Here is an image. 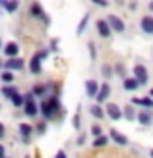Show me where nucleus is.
Wrapping results in <instances>:
<instances>
[{
	"instance_id": "1",
	"label": "nucleus",
	"mask_w": 153,
	"mask_h": 158,
	"mask_svg": "<svg viewBox=\"0 0 153 158\" xmlns=\"http://www.w3.org/2000/svg\"><path fill=\"white\" fill-rule=\"evenodd\" d=\"M60 112V102H58V97H51V98H45L41 102V116L45 120H52V118Z\"/></svg>"
},
{
	"instance_id": "2",
	"label": "nucleus",
	"mask_w": 153,
	"mask_h": 158,
	"mask_svg": "<svg viewBox=\"0 0 153 158\" xmlns=\"http://www.w3.org/2000/svg\"><path fill=\"white\" fill-rule=\"evenodd\" d=\"M107 21L110 23V27H112V31H115V33H124V31H126V23H124V19H120L118 15L109 14V15H107Z\"/></svg>"
},
{
	"instance_id": "3",
	"label": "nucleus",
	"mask_w": 153,
	"mask_h": 158,
	"mask_svg": "<svg viewBox=\"0 0 153 158\" xmlns=\"http://www.w3.org/2000/svg\"><path fill=\"white\" fill-rule=\"evenodd\" d=\"M23 66H25V62H23L20 56H14V58H6V62L2 64V69H12V72H20Z\"/></svg>"
},
{
	"instance_id": "4",
	"label": "nucleus",
	"mask_w": 153,
	"mask_h": 158,
	"mask_svg": "<svg viewBox=\"0 0 153 158\" xmlns=\"http://www.w3.org/2000/svg\"><path fill=\"white\" fill-rule=\"evenodd\" d=\"M107 116L110 118V120H120V118H122L124 116V110L122 108H120L118 104H115V102H109V104H107Z\"/></svg>"
},
{
	"instance_id": "5",
	"label": "nucleus",
	"mask_w": 153,
	"mask_h": 158,
	"mask_svg": "<svg viewBox=\"0 0 153 158\" xmlns=\"http://www.w3.org/2000/svg\"><path fill=\"white\" fill-rule=\"evenodd\" d=\"M138 122L143 125V127H149V125L153 123V112H151V108L140 110V112H138Z\"/></svg>"
},
{
	"instance_id": "6",
	"label": "nucleus",
	"mask_w": 153,
	"mask_h": 158,
	"mask_svg": "<svg viewBox=\"0 0 153 158\" xmlns=\"http://www.w3.org/2000/svg\"><path fill=\"white\" fill-rule=\"evenodd\" d=\"M29 14L33 15V18H39V19L43 21V23H47V25H49V23H51V18H49V15H47V14H43L41 6H39L37 2H35V4H31V8H29Z\"/></svg>"
},
{
	"instance_id": "7",
	"label": "nucleus",
	"mask_w": 153,
	"mask_h": 158,
	"mask_svg": "<svg viewBox=\"0 0 153 158\" xmlns=\"http://www.w3.org/2000/svg\"><path fill=\"white\" fill-rule=\"evenodd\" d=\"M97 33H99L103 39H109V37H110V33H112V27H110V23L107 21V18L97 21Z\"/></svg>"
},
{
	"instance_id": "8",
	"label": "nucleus",
	"mask_w": 153,
	"mask_h": 158,
	"mask_svg": "<svg viewBox=\"0 0 153 158\" xmlns=\"http://www.w3.org/2000/svg\"><path fill=\"white\" fill-rule=\"evenodd\" d=\"M134 77L138 79V81H140L142 85H146V83H147V79H149V73H147L146 66H142V64L134 66Z\"/></svg>"
},
{
	"instance_id": "9",
	"label": "nucleus",
	"mask_w": 153,
	"mask_h": 158,
	"mask_svg": "<svg viewBox=\"0 0 153 158\" xmlns=\"http://www.w3.org/2000/svg\"><path fill=\"white\" fill-rule=\"evenodd\" d=\"M45 58L41 56V52H37V54H33V58H31V62H29V69H31V73L33 75H39L41 73V62H43Z\"/></svg>"
},
{
	"instance_id": "10",
	"label": "nucleus",
	"mask_w": 153,
	"mask_h": 158,
	"mask_svg": "<svg viewBox=\"0 0 153 158\" xmlns=\"http://www.w3.org/2000/svg\"><path fill=\"white\" fill-rule=\"evenodd\" d=\"M99 89H101V85L95 81V79H87V81H85V94H87L89 98H95V97H97Z\"/></svg>"
},
{
	"instance_id": "11",
	"label": "nucleus",
	"mask_w": 153,
	"mask_h": 158,
	"mask_svg": "<svg viewBox=\"0 0 153 158\" xmlns=\"http://www.w3.org/2000/svg\"><path fill=\"white\" fill-rule=\"evenodd\" d=\"M4 56L6 58H14V56H18L20 54V44L16 43V41H10V43H6L4 44Z\"/></svg>"
},
{
	"instance_id": "12",
	"label": "nucleus",
	"mask_w": 153,
	"mask_h": 158,
	"mask_svg": "<svg viewBox=\"0 0 153 158\" xmlns=\"http://www.w3.org/2000/svg\"><path fill=\"white\" fill-rule=\"evenodd\" d=\"M39 112H41V106H37V104H35V98L25 102V106H23V114H25V116H29V118H35Z\"/></svg>"
},
{
	"instance_id": "13",
	"label": "nucleus",
	"mask_w": 153,
	"mask_h": 158,
	"mask_svg": "<svg viewBox=\"0 0 153 158\" xmlns=\"http://www.w3.org/2000/svg\"><path fill=\"white\" fill-rule=\"evenodd\" d=\"M18 131H20V137H21V141H23V145H27L31 133H33V127H31L29 123H20V125H18Z\"/></svg>"
},
{
	"instance_id": "14",
	"label": "nucleus",
	"mask_w": 153,
	"mask_h": 158,
	"mask_svg": "<svg viewBox=\"0 0 153 158\" xmlns=\"http://www.w3.org/2000/svg\"><path fill=\"white\" fill-rule=\"evenodd\" d=\"M140 27L146 35H153V15H143L140 19Z\"/></svg>"
},
{
	"instance_id": "15",
	"label": "nucleus",
	"mask_w": 153,
	"mask_h": 158,
	"mask_svg": "<svg viewBox=\"0 0 153 158\" xmlns=\"http://www.w3.org/2000/svg\"><path fill=\"white\" fill-rule=\"evenodd\" d=\"M109 135H110V139H112V143H116V145H120V147H126V145H128V137L122 135L120 131L110 129V131H109Z\"/></svg>"
},
{
	"instance_id": "16",
	"label": "nucleus",
	"mask_w": 153,
	"mask_h": 158,
	"mask_svg": "<svg viewBox=\"0 0 153 158\" xmlns=\"http://www.w3.org/2000/svg\"><path fill=\"white\" fill-rule=\"evenodd\" d=\"M109 97H110V85L109 83H103L101 89H99V93H97V97H95V100L101 104V102H107Z\"/></svg>"
},
{
	"instance_id": "17",
	"label": "nucleus",
	"mask_w": 153,
	"mask_h": 158,
	"mask_svg": "<svg viewBox=\"0 0 153 158\" xmlns=\"http://www.w3.org/2000/svg\"><path fill=\"white\" fill-rule=\"evenodd\" d=\"M0 6H2L8 14H14V12L20 10V0H0Z\"/></svg>"
},
{
	"instance_id": "18",
	"label": "nucleus",
	"mask_w": 153,
	"mask_h": 158,
	"mask_svg": "<svg viewBox=\"0 0 153 158\" xmlns=\"http://www.w3.org/2000/svg\"><path fill=\"white\" fill-rule=\"evenodd\" d=\"M122 87H124L126 91H136V89H140V87H142V83L136 77H124L122 79Z\"/></svg>"
},
{
	"instance_id": "19",
	"label": "nucleus",
	"mask_w": 153,
	"mask_h": 158,
	"mask_svg": "<svg viewBox=\"0 0 153 158\" xmlns=\"http://www.w3.org/2000/svg\"><path fill=\"white\" fill-rule=\"evenodd\" d=\"M132 104L142 106V108H151V110H153V97H147V98H138V97H134V98H132Z\"/></svg>"
},
{
	"instance_id": "20",
	"label": "nucleus",
	"mask_w": 153,
	"mask_h": 158,
	"mask_svg": "<svg viewBox=\"0 0 153 158\" xmlns=\"http://www.w3.org/2000/svg\"><path fill=\"white\" fill-rule=\"evenodd\" d=\"M20 91H18V87H14L12 83H4L2 85V97L4 98H12L14 94H18Z\"/></svg>"
},
{
	"instance_id": "21",
	"label": "nucleus",
	"mask_w": 153,
	"mask_h": 158,
	"mask_svg": "<svg viewBox=\"0 0 153 158\" xmlns=\"http://www.w3.org/2000/svg\"><path fill=\"white\" fill-rule=\"evenodd\" d=\"M89 112H91L93 118H97V120H103V118L107 116V110H103V108L99 106V102H97V104H93V106L89 108Z\"/></svg>"
},
{
	"instance_id": "22",
	"label": "nucleus",
	"mask_w": 153,
	"mask_h": 158,
	"mask_svg": "<svg viewBox=\"0 0 153 158\" xmlns=\"http://www.w3.org/2000/svg\"><path fill=\"white\" fill-rule=\"evenodd\" d=\"M124 118H126L128 122H134V120H138V112L134 110V106H132V104L124 106Z\"/></svg>"
},
{
	"instance_id": "23",
	"label": "nucleus",
	"mask_w": 153,
	"mask_h": 158,
	"mask_svg": "<svg viewBox=\"0 0 153 158\" xmlns=\"http://www.w3.org/2000/svg\"><path fill=\"white\" fill-rule=\"evenodd\" d=\"M109 143V137L107 135H97V137H93V147L95 148H101V147H105V145H107Z\"/></svg>"
},
{
	"instance_id": "24",
	"label": "nucleus",
	"mask_w": 153,
	"mask_h": 158,
	"mask_svg": "<svg viewBox=\"0 0 153 158\" xmlns=\"http://www.w3.org/2000/svg\"><path fill=\"white\" fill-rule=\"evenodd\" d=\"M10 100H12V104H14L16 108L25 106V97H23V94H20V93H18V94H14V97H12Z\"/></svg>"
},
{
	"instance_id": "25",
	"label": "nucleus",
	"mask_w": 153,
	"mask_h": 158,
	"mask_svg": "<svg viewBox=\"0 0 153 158\" xmlns=\"http://www.w3.org/2000/svg\"><path fill=\"white\" fill-rule=\"evenodd\" d=\"M87 21H89V14H83V18H82V21H79V25L76 27V33H78V35H82L83 31H85V27H87Z\"/></svg>"
},
{
	"instance_id": "26",
	"label": "nucleus",
	"mask_w": 153,
	"mask_h": 158,
	"mask_svg": "<svg viewBox=\"0 0 153 158\" xmlns=\"http://www.w3.org/2000/svg\"><path fill=\"white\" fill-rule=\"evenodd\" d=\"M0 79H2V83H12V81H14V73H12V69H4L2 75H0Z\"/></svg>"
},
{
	"instance_id": "27",
	"label": "nucleus",
	"mask_w": 153,
	"mask_h": 158,
	"mask_svg": "<svg viewBox=\"0 0 153 158\" xmlns=\"http://www.w3.org/2000/svg\"><path fill=\"white\" fill-rule=\"evenodd\" d=\"M31 91L35 93V97H45L47 94V85H35Z\"/></svg>"
},
{
	"instance_id": "28",
	"label": "nucleus",
	"mask_w": 153,
	"mask_h": 158,
	"mask_svg": "<svg viewBox=\"0 0 153 158\" xmlns=\"http://www.w3.org/2000/svg\"><path fill=\"white\" fill-rule=\"evenodd\" d=\"M101 73H103V77H107V79H110V77H112V73H115V69H112V66H109V64H105V66L101 68Z\"/></svg>"
},
{
	"instance_id": "29",
	"label": "nucleus",
	"mask_w": 153,
	"mask_h": 158,
	"mask_svg": "<svg viewBox=\"0 0 153 158\" xmlns=\"http://www.w3.org/2000/svg\"><path fill=\"white\" fill-rule=\"evenodd\" d=\"M115 73L124 79L126 77V68H124V64H120V62H118V64H115Z\"/></svg>"
},
{
	"instance_id": "30",
	"label": "nucleus",
	"mask_w": 153,
	"mask_h": 158,
	"mask_svg": "<svg viewBox=\"0 0 153 158\" xmlns=\"http://www.w3.org/2000/svg\"><path fill=\"white\" fill-rule=\"evenodd\" d=\"M72 125H74L76 131H79V127H82V118H79V114H76L74 118H72Z\"/></svg>"
},
{
	"instance_id": "31",
	"label": "nucleus",
	"mask_w": 153,
	"mask_h": 158,
	"mask_svg": "<svg viewBox=\"0 0 153 158\" xmlns=\"http://www.w3.org/2000/svg\"><path fill=\"white\" fill-rule=\"evenodd\" d=\"M91 135H93V137L103 135V129H101V125H91Z\"/></svg>"
},
{
	"instance_id": "32",
	"label": "nucleus",
	"mask_w": 153,
	"mask_h": 158,
	"mask_svg": "<svg viewBox=\"0 0 153 158\" xmlns=\"http://www.w3.org/2000/svg\"><path fill=\"white\" fill-rule=\"evenodd\" d=\"M87 48H89V56L95 60V58H97V50H95V44H93V43H87Z\"/></svg>"
},
{
	"instance_id": "33",
	"label": "nucleus",
	"mask_w": 153,
	"mask_h": 158,
	"mask_svg": "<svg viewBox=\"0 0 153 158\" xmlns=\"http://www.w3.org/2000/svg\"><path fill=\"white\" fill-rule=\"evenodd\" d=\"M85 141H87V135H85V133H79V137H78V147H83Z\"/></svg>"
},
{
	"instance_id": "34",
	"label": "nucleus",
	"mask_w": 153,
	"mask_h": 158,
	"mask_svg": "<svg viewBox=\"0 0 153 158\" xmlns=\"http://www.w3.org/2000/svg\"><path fill=\"white\" fill-rule=\"evenodd\" d=\"M93 4H97V6H101V8H107L109 6V0H91Z\"/></svg>"
},
{
	"instance_id": "35",
	"label": "nucleus",
	"mask_w": 153,
	"mask_h": 158,
	"mask_svg": "<svg viewBox=\"0 0 153 158\" xmlns=\"http://www.w3.org/2000/svg\"><path fill=\"white\" fill-rule=\"evenodd\" d=\"M51 50H52V52H58V39H52V43H51Z\"/></svg>"
},
{
	"instance_id": "36",
	"label": "nucleus",
	"mask_w": 153,
	"mask_h": 158,
	"mask_svg": "<svg viewBox=\"0 0 153 158\" xmlns=\"http://www.w3.org/2000/svg\"><path fill=\"white\" fill-rule=\"evenodd\" d=\"M45 127H47L45 123H39V125H37V133H45Z\"/></svg>"
},
{
	"instance_id": "37",
	"label": "nucleus",
	"mask_w": 153,
	"mask_h": 158,
	"mask_svg": "<svg viewBox=\"0 0 153 158\" xmlns=\"http://www.w3.org/2000/svg\"><path fill=\"white\" fill-rule=\"evenodd\" d=\"M6 135V129H4V125H0V139H4Z\"/></svg>"
},
{
	"instance_id": "38",
	"label": "nucleus",
	"mask_w": 153,
	"mask_h": 158,
	"mask_svg": "<svg viewBox=\"0 0 153 158\" xmlns=\"http://www.w3.org/2000/svg\"><path fill=\"white\" fill-rule=\"evenodd\" d=\"M56 158H66V152H64V151H58V152H56Z\"/></svg>"
},
{
	"instance_id": "39",
	"label": "nucleus",
	"mask_w": 153,
	"mask_h": 158,
	"mask_svg": "<svg viewBox=\"0 0 153 158\" xmlns=\"http://www.w3.org/2000/svg\"><path fill=\"white\" fill-rule=\"evenodd\" d=\"M128 8H130V10L134 12V10H136V8H138V4H136V2H130V6H128Z\"/></svg>"
},
{
	"instance_id": "40",
	"label": "nucleus",
	"mask_w": 153,
	"mask_h": 158,
	"mask_svg": "<svg viewBox=\"0 0 153 158\" xmlns=\"http://www.w3.org/2000/svg\"><path fill=\"white\" fill-rule=\"evenodd\" d=\"M149 12H153V0L149 2Z\"/></svg>"
},
{
	"instance_id": "41",
	"label": "nucleus",
	"mask_w": 153,
	"mask_h": 158,
	"mask_svg": "<svg viewBox=\"0 0 153 158\" xmlns=\"http://www.w3.org/2000/svg\"><path fill=\"white\" fill-rule=\"evenodd\" d=\"M149 97H153V89H151V91H149Z\"/></svg>"
},
{
	"instance_id": "42",
	"label": "nucleus",
	"mask_w": 153,
	"mask_h": 158,
	"mask_svg": "<svg viewBox=\"0 0 153 158\" xmlns=\"http://www.w3.org/2000/svg\"><path fill=\"white\" fill-rule=\"evenodd\" d=\"M149 154H151V156H153V148H151V151H149Z\"/></svg>"
}]
</instances>
